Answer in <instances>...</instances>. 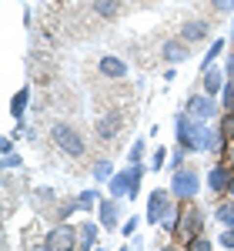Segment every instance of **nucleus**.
I'll return each instance as SVG.
<instances>
[{
	"instance_id": "nucleus-29",
	"label": "nucleus",
	"mask_w": 234,
	"mask_h": 251,
	"mask_svg": "<svg viewBox=\"0 0 234 251\" xmlns=\"http://www.w3.org/2000/svg\"><path fill=\"white\" fill-rule=\"evenodd\" d=\"M134 228H137V218H131V221H124V225H120V231L127 234V238L134 234Z\"/></svg>"
},
{
	"instance_id": "nucleus-21",
	"label": "nucleus",
	"mask_w": 234,
	"mask_h": 251,
	"mask_svg": "<svg viewBox=\"0 0 234 251\" xmlns=\"http://www.w3.org/2000/svg\"><path fill=\"white\" fill-rule=\"evenodd\" d=\"M221 134H224V141H234V111H224V117H221Z\"/></svg>"
},
{
	"instance_id": "nucleus-3",
	"label": "nucleus",
	"mask_w": 234,
	"mask_h": 251,
	"mask_svg": "<svg viewBox=\"0 0 234 251\" xmlns=\"http://www.w3.org/2000/svg\"><path fill=\"white\" fill-rule=\"evenodd\" d=\"M50 137H54V144H57L64 154H70V157H80L84 154V137H80V131L74 127V124H54L50 127Z\"/></svg>"
},
{
	"instance_id": "nucleus-27",
	"label": "nucleus",
	"mask_w": 234,
	"mask_h": 251,
	"mask_svg": "<svg viewBox=\"0 0 234 251\" xmlns=\"http://www.w3.org/2000/svg\"><path fill=\"white\" fill-rule=\"evenodd\" d=\"M217 245H221V248H231V251H234V228H228V231H221V238H217Z\"/></svg>"
},
{
	"instance_id": "nucleus-33",
	"label": "nucleus",
	"mask_w": 234,
	"mask_h": 251,
	"mask_svg": "<svg viewBox=\"0 0 234 251\" xmlns=\"http://www.w3.org/2000/svg\"><path fill=\"white\" fill-rule=\"evenodd\" d=\"M228 194L234 198V174H231V184H228Z\"/></svg>"
},
{
	"instance_id": "nucleus-2",
	"label": "nucleus",
	"mask_w": 234,
	"mask_h": 251,
	"mask_svg": "<svg viewBox=\"0 0 234 251\" xmlns=\"http://www.w3.org/2000/svg\"><path fill=\"white\" fill-rule=\"evenodd\" d=\"M201 225H204V211L194 208L191 201H181L177 204V228H174V238H184V241H191L201 234Z\"/></svg>"
},
{
	"instance_id": "nucleus-10",
	"label": "nucleus",
	"mask_w": 234,
	"mask_h": 251,
	"mask_svg": "<svg viewBox=\"0 0 234 251\" xmlns=\"http://www.w3.org/2000/svg\"><path fill=\"white\" fill-rule=\"evenodd\" d=\"M100 225H104V231H114L117 225H120V201L117 198L100 201Z\"/></svg>"
},
{
	"instance_id": "nucleus-34",
	"label": "nucleus",
	"mask_w": 234,
	"mask_h": 251,
	"mask_svg": "<svg viewBox=\"0 0 234 251\" xmlns=\"http://www.w3.org/2000/svg\"><path fill=\"white\" fill-rule=\"evenodd\" d=\"M161 251H177V248H174V245H167V248H161Z\"/></svg>"
},
{
	"instance_id": "nucleus-31",
	"label": "nucleus",
	"mask_w": 234,
	"mask_h": 251,
	"mask_svg": "<svg viewBox=\"0 0 234 251\" xmlns=\"http://www.w3.org/2000/svg\"><path fill=\"white\" fill-rule=\"evenodd\" d=\"M3 164H7V168H17L20 157H17V154H3Z\"/></svg>"
},
{
	"instance_id": "nucleus-9",
	"label": "nucleus",
	"mask_w": 234,
	"mask_h": 251,
	"mask_svg": "<svg viewBox=\"0 0 234 251\" xmlns=\"http://www.w3.org/2000/svg\"><path fill=\"white\" fill-rule=\"evenodd\" d=\"M231 174L234 171H228L224 161L214 164V168L208 171V191H211V194H224V191H228V184H231Z\"/></svg>"
},
{
	"instance_id": "nucleus-16",
	"label": "nucleus",
	"mask_w": 234,
	"mask_h": 251,
	"mask_svg": "<svg viewBox=\"0 0 234 251\" xmlns=\"http://www.w3.org/2000/svg\"><path fill=\"white\" fill-rule=\"evenodd\" d=\"M80 248L84 251H94L97 248V225H80Z\"/></svg>"
},
{
	"instance_id": "nucleus-17",
	"label": "nucleus",
	"mask_w": 234,
	"mask_h": 251,
	"mask_svg": "<svg viewBox=\"0 0 234 251\" xmlns=\"http://www.w3.org/2000/svg\"><path fill=\"white\" fill-rule=\"evenodd\" d=\"M94 10H97L100 17H114L117 10H120V0H94Z\"/></svg>"
},
{
	"instance_id": "nucleus-19",
	"label": "nucleus",
	"mask_w": 234,
	"mask_h": 251,
	"mask_svg": "<svg viewBox=\"0 0 234 251\" xmlns=\"http://www.w3.org/2000/svg\"><path fill=\"white\" fill-rule=\"evenodd\" d=\"M214 218H217V221H224V225H234V201H224V204H217Z\"/></svg>"
},
{
	"instance_id": "nucleus-15",
	"label": "nucleus",
	"mask_w": 234,
	"mask_h": 251,
	"mask_svg": "<svg viewBox=\"0 0 234 251\" xmlns=\"http://www.w3.org/2000/svg\"><path fill=\"white\" fill-rule=\"evenodd\" d=\"M27 104H30V87L23 84L17 94H14V100H10V114L17 117V121H23V111H27Z\"/></svg>"
},
{
	"instance_id": "nucleus-12",
	"label": "nucleus",
	"mask_w": 234,
	"mask_h": 251,
	"mask_svg": "<svg viewBox=\"0 0 234 251\" xmlns=\"http://www.w3.org/2000/svg\"><path fill=\"white\" fill-rule=\"evenodd\" d=\"M97 71L104 74V77H111V80H120V77H127V64H124L120 57H111V54L97 60Z\"/></svg>"
},
{
	"instance_id": "nucleus-37",
	"label": "nucleus",
	"mask_w": 234,
	"mask_h": 251,
	"mask_svg": "<svg viewBox=\"0 0 234 251\" xmlns=\"http://www.w3.org/2000/svg\"><path fill=\"white\" fill-rule=\"evenodd\" d=\"M231 228H234V225H231Z\"/></svg>"
},
{
	"instance_id": "nucleus-13",
	"label": "nucleus",
	"mask_w": 234,
	"mask_h": 251,
	"mask_svg": "<svg viewBox=\"0 0 234 251\" xmlns=\"http://www.w3.org/2000/svg\"><path fill=\"white\" fill-rule=\"evenodd\" d=\"M201 87H204V94H221L224 91V71H217V67H208L204 71V77H201Z\"/></svg>"
},
{
	"instance_id": "nucleus-25",
	"label": "nucleus",
	"mask_w": 234,
	"mask_h": 251,
	"mask_svg": "<svg viewBox=\"0 0 234 251\" xmlns=\"http://www.w3.org/2000/svg\"><path fill=\"white\" fill-rule=\"evenodd\" d=\"M54 198H57V194L50 191V188H40V191L34 194V201H37V204H54Z\"/></svg>"
},
{
	"instance_id": "nucleus-35",
	"label": "nucleus",
	"mask_w": 234,
	"mask_h": 251,
	"mask_svg": "<svg viewBox=\"0 0 234 251\" xmlns=\"http://www.w3.org/2000/svg\"><path fill=\"white\" fill-rule=\"evenodd\" d=\"M34 251H47V245H40V248H34Z\"/></svg>"
},
{
	"instance_id": "nucleus-36",
	"label": "nucleus",
	"mask_w": 234,
	"mask_h": 251,
	"mask_svg": "<svg viewBox=\"0 0 234 251\" xmlns=\"http://www.w3.org/2000/svg\"><path fill=\"white\" fill-rule=\"evenodd\" d=\"M117 251H127V248H117Z\"/></svg>"
},
{
	"instance_id": "nucleus-14",
	"label": "nucleus",
	"mask_w": 234,
	"mask_h": 251,
	"mask_svg": "<svg viewBox=\"0 0 234 251\" xmlns=\"http://www.w3.org/2000/svg\"><path fill=\"white\" fill-rule=\"evenodd\" d=\"M161 54H164V60H171V64H181V60L191 57V47H187L184 40H167Z\"/></svg>"
},
{
	"instance_id": "nucleus-23",
	"label": "nucleus",
	"mask_w": 234,
	"mask_h": 251,
	"mask_svg": "<svg viewBox=\"0 0 234 251\" xmlns=\"http://www.w3.org/2000/svg\"><path fill=\"white\" fill-rule=\"evenodd\" d=\"M94 177H97V181H107V177H114V168H111V161H97V164H94Z\"/></svg>"
},
{
	"instance_id": "nucleus-20",
	"label": "nucleus",
	"mask_w": 234,
	"mask_h": 251,
	"mask_svg": "<svg viewBox=\"0 0 234 251\" xmlns=\"http://www.w3.org/2000/svg\"><path fill=\"white\" fill-rule=\"evenodd\" d=\"M221 50H224V40H214V44L208 47V54H204V60H201V71H208V67L214 64V57L221 54Z\"/></svg>"
},
{
	"instance_id": "nucleus-4",
	"label": "nucleus",
	"mask_w": 234,
	"mask_h": 251,
	"mask_svg": "<svg viewBox=\"0 0 234 251\" xmlns=\"http://www.w3.org/2000/svg\"><path fill=\"white\" fill-rule=\"evenodd\" d=\"M201 191V181H197L194 168H177L171 177V194L177 201H194V194Z\"/></svg>"
},
{
	"instance_id": "nucleus-7",
	"label": "nucleus",
	"mask_w": 234,
	"mask_h": 251,
	"mask_svg": "<svg viewBox=\"0 0 234 251\" xmlns=\"http://www.w3.org/2000/svg\"><path fill=\"white\" fill-rule=\"evenodd\" d=\"M184 111L191 117H197V121H211V117L217 114V104H214L211 94H191L187 104H184Z\"/></svg>"
},
{
	"instance_id": "nucleus-24",
	"label": "nucleus",
	"mask_w": 234,
	"mask_h": 251,
	"mask_svg": "<svg viewBox=\"0 0 234 251\" xmlns=\"http://www.w3.org/2000/svg\"><path fill=\"white\" fill-rule=\"evenodd\" d=\"M221 104H224V111H234V80L224 84V91H221Z\"/></svg>"
},
{
	"instance_id": "nucleus-6",
	"label": "nucleus",
	"mask_w": 234,
	"mask_h": 251,
	"mask_svg": "<svg viewBox=\"0 0 234 251\" xmlns=\"http://www.w3.org/2000/svg\"><path fill=\"white\" fill-rule=\"evenodd\" d=\"M174 208L177 204H171V191H161V188H157V191H151V198H147V214H144V218H147V225H161Z\"/></svg>"
},
{
	"instance_id": "nucleus-26",
	"label": "nucleus",
	"mask_w": 234,
	"mask_h": 251,
	"mask_svg": "<svg viewBox=\"0 0 234 251\" xmlns=\"http://www.w3.org/2000/svg\"><path fill=\"white\" fill-rule=\"evenodd\" d=\"M131 164H140V157H144V141H134V144H131Z\"/></svg>"
},
{
	"instance_id": "nucleus-8",
	"label": "nucleus",
	"mask_w": 234,
	"mask_h": 251,
	"mask_svg": "<svg viewBox=\"0 0 234 251\" xmlns=\"http://www.w3.org/2000/svg\"><path fill=\"white\" fill-rule=\"evenodd\" d=\"M120 127H124V114L120 111H107V114L97 117V137L100 141H114L120 134Z\"/></svg>"
},
{
	"instance_id": "nucleus-5",
	"label": "nucleus",
	"mask_w": 234,
	"mask_h": 251,
	"mask_svg": "<svg viewBox=\"0 0 234 251\" xmlns=\"http://www.w3.org/2000/svg\"><path fill=\"white\" fill-rule=\"evenodd\" d=\"M80 231H74L70 225H57V228H50L47 231V238H44V245H47V251H74L80 248Z\"/></svg>"
},
{
	"instance_id": "nucleus-1",
	"label": "nucleus",
	"mask_w": 234,
	"mask_h": 251,
	"mask_svg": "<svg viewBox=\"0 0 234 251\" xmlns=\"http://www.w3.org/2000/svg\"><path fill=\"white\" fill-rule=\"evenodd\" d=\"M204 131H208V121H197V117H191L187 111L177 114L174 134H177V144H181L184 151H201V154H204Z\"/></svg>"
},
{
	"instance_id": "nucleus-38",
	"label": "nucleus",
	"mask_w": 234,
	"mask_h": 251,
	"mask_svg": "<svg viewBox=\"0 0 234 251\" xmlns=\"http://www.w3.org/2000/svg\"><path fill=\"white\" fill-rule=\"evenodd\" d=\"M94 251H97V248H94Z\"/></svg>"
},
{
	"instance_id": "nucleus-32",
	"label": "nucleus",
	"mask_w": 234,
	"mask_h": 251,
	"mask_svg": "<svg viewBox=\"0 0 234 251\" xmlns=\"http://www.w3.org/2000/svg\"><path fill=\"white\" fill-rule=\"evenodd\" d=\"M0 151H3V154H14V141H10V137H7V141H3V144H0Z\"/></svg>"
},
{
	"instance_id": "nucleus-28",
	"label": "nucleus",
	"mask_w": 234,
	"mask_h": 251,
	"mask_svg": "<svg viewBox=\"0 0 234 251\" xmlns=\"http://www.w3.org/2000/svg\"><path fill=\"white\" fill-rule=\"evenodd\" d=\"M164 154H167L164 148H157V151H154V157H151V168H154V171H157V168H164V161H167Z\"/></svg>"
},
{
	"instance_id": "nucleus-30",
	"label": "nucleus",
	"mask_w": 234,
	"mask_h": 251,
	"mask_svg": "<svg viewBox=\"0 0 234 251\" xmlns=\"http://www.w3.org/2000/svg\"><path fill=\"white\" fill-rule=\"evenodd\" d=\"M214 3V10H231L234 7V0H211Z\"/></svg>"
},
{
	"instance_id": "nucleus-18",
	"label": "nucleus",
	"mask_w": 234,
	"mask_h": 251,
	"mask_svg": "<svg viewBox=\"0 0 234 251\" xmlns=\"http://www.w3.org/2000/svg\"><path fill=\"white\" fill-rule=\"evenodd\" d=\"M184 251H214V245H211V238L197 234V238H191V241L184 245Z\"/></svg>"
},
{
	"instance_id": "nucleus-11",
	"label": "nucleus",
	"mask_w": 234,
	"mask_h": 251,
	"mask_svg": "<svg viewBox=\"0 0 234 251\" xmlns=\"http://www.w3.org/2000/svg\"><path fill=\"white\" fill-rule=\"evenodd\" d=\"M208 30H211V20H184V27H181V40H184V44L204 40V37H208Z\"/></svg>"
},
{
	"instance_id": "nucleus-22",
	"label": "nucleus",
	"mask_w": 234,
	"mask_h": 251,
	"mask_svg": "<svg viewBox=\"0 0 234 251\" xmlns=\"http://www.w3.org/2000/svg\"><path fill=\"white\" fill-rule=\"evenodd\" d=\"M91 204H97V191H80L77 194V208L80 211H91Z\"/></svg>"
}]
</instances>
